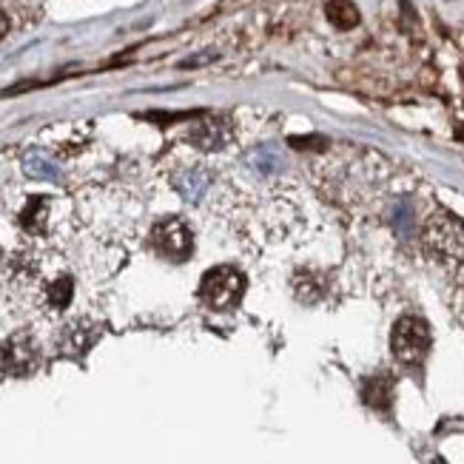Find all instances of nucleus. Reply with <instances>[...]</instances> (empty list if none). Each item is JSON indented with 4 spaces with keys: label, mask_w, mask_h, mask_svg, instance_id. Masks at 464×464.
Here are the masks:
<instances>
[{
    "label": "nucleus",
    "mask_w": 464,
    "mask_h": 464,
    "mask_svg": "<svg viewBox=\"0 0 464 464\" xmlns=\"http://www.w3.org/2000/svg\"><path fill=\"white\" fill-rule=\"evenodd\" d=\"M325 12H327V20L342 32L353 29V26L359 23V9L353 6L350 0H331V4L325 6Z\"/></svg>",
    "instance_id": "ddd939ff"
},
{
    "label": "nucleus",
    "mask_w": 464,
    "mask_h": 464,
    "mask_svg": "<svg viewBox=\"0 0 464 464\" xmlns=\"http://www.w3.org/2000/svg\"><path fill=\"white\" fill-rule=\"evenodd\" d=\"M9 35V18L4 15V12H0V40H4Z\"/></svg>",
    "instance_id": "2eb2a0df"
},
{
    "label": "nucleus",
    "mask_w": 464,
    "mask_h": 464,
    "mask_svg": "<svg viewBox=\"0 0 464 464\" xmlns=\"http://www.w3.org/2000/svg\"><path fill=\"white\" fill-rule=\"evenodd\" d=\"M430 325L421 317H402L393 325L390 350L402 365H419L430 350Z\"/></svg>",
    "instance_id": "7ed1b4c3"
},
{
    "label": "nucleus",
    "mask_w": 464,
    "mask_h": 464,
    "mask_svg": "<svg viewBox=\"0 0 464 464\" xmlns=\"http://www.w3.org/2000/svg\"><path fill=\"white\" fill-rule=\"evenodd\" d=\"M245 294V277L234 265H216L200 279V299L211 311H231Z\"/></svg>",
    "instance_id": "f03ea898"
},
{
    "label": "nucleus",
    "mask_w": 464,
    "mask_h": 464,
    "mask_svg": "<svg viewBox=\"0 0 464 464\" xmlns=\"http://www.w3.org/2000/svg\"><path fill=\"white\" fill-rule=\"evenodd\" d=\"M51 220V200L49 197H32L20 211V228L29 237H43Z\"/></svg>",
    "instance_id": "6e6552de"
},
{
    "label": "nucleus",
    "mask_w": 464,
    "mask_h": 464,
    "mask_svg": "<svg viewBox=\"0 0 464 464\" xmlns=\"http://www.w3.org/2000/svg\"><path fill=\"white\" fill-rule=\"evenodd\" d=\"M37 362H40V350L35 345L32 334L20 331V334H15L6 342V348H4V367H6V374L26 376V374L35 371Z\"/></svg>",
    "instance_id": "39448f33"
},
{
    "label": "nucleus",
    "mask_w": 464,
    "mask_h": 464,
    "mask_svg": "<svg viewBox=\"0 0 464 464\" xmlns=\"http://www.w3.org/2000/svg\"><path fill=\"white\" fill-rule=\"evenodd\" d=\"M23 171L29 174L32 180H46V183L60 180V166L46 152H40V148H32V152L23 154Z\"/></svg>",
    "instance_id": "9d476101"
},
{
    "label": "nucleus",
    "mask_w": 464,
    "mask_h": 464,
    "mask_svg": "<svg viewBox=\"0 0 464 464\" xmlns=\"http://www.w3.org/2000/svg\"><path fill=\"white\" fill-rule=\"evenodd\" d=\"M245 166L259 177H271V174H279L285 169V157L274 145H256L245 154Z\"/></svg>",
    "instance_id": "1a4fd4ad"
},
{
    "label": "nucleus",
    "mask_w": 464,
    "mask_h": 464,
    "mask_svg": "<svg viewBox=\"0 0 464 464\" xmlns=\"http://www.w3.org/2000/svg\"><path fill=\"white\" fill-rule=\"evenodd\" d=\"M390 396H393V381L385 379V376H374V379H367L365 381V388H362V399L371 405V407H385L390 405Z\"/></svg>",
    "instance_id": "4468645a"
},
{
    "label": "nucleus",
    "mask_w": 464,
    "mask_h": 464,
    "mask_svg": "<svg viewBox=\"0 0 464 464\" xmlns=\"http://www.w3.org/2000/svg\"><path fill=\"white\" fill-rule=\"evenodd\" d=\"M148 242L169 263H185L191 251H194V234H191L188 223L180 220V216H166V220L154 223Z\"/></svg>",
    "instance_id": "20e7f679"
},
{
    "label": "nucleus",
    "mask_w": 464,
    "mask_h": 464,
    "mask_svg": "<svg viewBox=\"0 0 464 464\" xmlns=\"http://www.w3.org/2000/svg\"><path fill=\"white\" fill-rule=\"evenodd\" d=\"M98 331L100 327H91L86 322H75L72 327H66V334H63V350L72 353V357H80V353L89 350L94 339L100 336Z\"/></svg>",
    "instance_id": "9b49d317"
},
{
    "label": "nucleus",
    "mask_w": 464,
    "mask_h": 464,
    "mask_svg": "<svg viewBox=\"0 0 464 464\" xmlns=\"http://www.w3.org/2000/svg\"><path fill=\"white\" fill-rule=\"evenodd\" d=\"M0 254H4V251H0Z\"/></svg>",
    "instance_id": "dca6fc26"
},
{
    "label": "nucleus",
    "mask_w": 464,
    "mask_h": 464,
    "mask_svg": "<svg viewBox=\"0 0 464 464\" xmlns=\"http://www.w3.org/2000/svg\"><path fill=\"white\" fill-rule=\"evenodd\" d=\"M43 299H46V305L51 311H66V308H69L72 299H75V282H72V277L51 279L46 288H43Z\"/></svg>",
    "instance_id": "f8f14e48"
},
{
    "label": "nucleus",
    "mask_w": 464,
    "mask_h": 464,
    "mask_svg": "<svg viewBox=\"0 0 464 464\" xmlns=\"http://www.w3.org/2000/svg\"><path fill=\"white\" fill-rule=\"evenodd\" d=\"M421 242L433 259L447 265L464 263V223L459 216L447 211H436L428 216L425 228H421Z\"/></svg>",
    "instance_id": "f257e3e1"
},
{
    "label": "nucleus",
    "mask_w": 464,
    "mask_h": 464,
    "mask_svg": "<svg viewBox=\"0 0 464 464\" xmlns=\"http://www.w3.org/2000/svg\"><path fill=\"white\" fill-rule=\"evenodd\" d=\"M214 183V174L206 169V166H191V169H183L171 177V185L174 191L180 194L185 202H200L202 197L208 194V188Z\"/></svg>",
    "instance_id": "423d86ee"
},
{
    "label": "nucleus",
    "mask_w": 464,
    "mask_h": 464,
    "mask_svg": "<svg viewBox=\"0 0 464 464\" xmlns=\"http://www.w3.org/2000/svg\"><path fill=\"white\" fill-rule=\"evenodd\" d=\"M228 140H231V129L220 117L202 120L194 126V131H191V143L202 148V152H220V148H225Z\"/></svg>",
    "instance_id": "0eeeda50"
}]
</instances>
